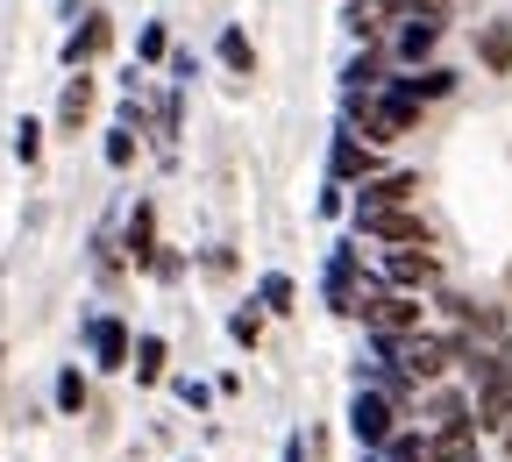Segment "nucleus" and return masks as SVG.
I'll list each match as a JSON object with an SVG mask.
<instances>
[{"instance_id": "7", "label": "nucleus", "mask_w": 512, "mask_h": 462, "mask_svg": "<svg viewBox=\"0 0 512 462\" xmlns=\"http://www.w3.org/2000/svg\"><path fill=\"white\" fill-rule=\"evenodd\" d=\"M406 356H413V370H420V377H434V370L448 363V349H441V342H413Z\"/></svg>"}, {"instance_id": "10", "label": "nucleus", "mask_w": 512, "mask_h": 462, "mask_svg": "<svg viewBox=\"0 0 512 462\" xmlns=\"http://www.w3.org/2000/svg\"><path fill=\"white\" fill-rule=\"evenodd\" d=\"M128 249H136V256H150V214H136V228H128Z\"/></svg>"}, {"instance_id": "11", "label": "nucleus", "mask_w": 512, "mask_h": 462, "mask_svg": "<svg viewBox=\"0 0 512 462\" xmlns=\"http://www.w3.org/2000/svg\"><path fill=\"white\" fill-rule=\"evenodd\" d=\"M413 93H427V100H434V93H448V72H427V79H413ZM413 93H406V100H413Z\"/></svg>"}, {"instance_id": "6", "label": "nucleus", "mask_w": 512, "mask_h": 462, "mask_svg": "<svg viewBox=\"0 0 512 462\" xmlns=\"http://www.w3.org/2000/svg\"><path fill=\"white\" fill-rule=\"evenodd\" d=\"M370 320H377V327H406V320H420V306H413V299H377Z\"/></svg>"}, {"instance_id": "5", "label": "nucleus", "mask_w": 512, "mask_h": 462, "mask_svg": "<svg viewBox=\"0 0 512 462\" xmlns=\"http://www.w3.org/2000/svg\"><path fill=\"white\" fill-rule=\"evenodd\" d=\"M484 64H491V72H512V29H505V22L484 29Z\"/></svg>"}, {"instance_id": "4", "label": "nucleus", "mask_w": 512, "mask_h": 462, "mask_svg": "<svg viewBox=\"0 0 512 462\" xmlns=\"http://www.w3.org/2000/svg\"><path fill=\"white\" fill-rule=\"evenodd\" d=\"M484 420H491V427L512 420V377H491V391H484Z\"/></svg>"}, {"instance_id": "3", "label": "nucleus", "mask_w": 512, "mask_h": 462, "mask_svg": "<svg viewBox=\"0 0 512 462\" xmlns=\"http://www.w3.org/2000/svg\"><path fill=\"white\" fill-rule=\"evenodd\" d=\"M86 107H93V79H72V86H64L57 121H64V128H79V121H86Z\"/></svg>"}, {"instance_id": "1", "label": "nucleus", "mask_w": 512, "mask_h": 462, "mask_svg": "<svg viewBox=\"0 0 512 462\" xmlns=\"http://www.w3.org/2000/svg\"><path fill=\"white\" fill-rule=\"evenodd\" d=\"M363 228L384 235V242H427V221L420 214H363Z\"/></svg>"}, {"instance_id": "8", "label": "nucleus", "mask_w": 512, "mask_h": 462, "mask_svg": "<svg viewBox=\"0 0 512 462\" xmlns=\"http://www.w3.org/2000/svg\"><path fill=\"white\" fill-rule=\"evenodd\" d=\"M392 271H399L406 285H427V278H434V263H427V256H399V263H392Z\"/></svg>"}, {"instance_id": "9", "label": "nucleus", "mask_w": 512, "mask_h": 462, "mask_svg": "<svg viewBox=\"0 0 512 462\" xmlns=\"http://www.w3.org/2000/svg\"><path fill=\"white\" fill-rule=\"evenodd\" d=\"M221 57H228V64H235V72H249V64H256V57H249V43H242V36H221Z\"/></svg>"}, {"instance_id": "2", "label": "nucleus", "mask_w": 512, "mask_h": 462, "mask_svg": "<svg viewBox=\"0 0 512 462\" xmlns=\"http://www.w3.org/2000/svg\"><path fill=\"white\" fill-rule=\"evenodd\" d=\"M356 434H363V441H384V434H392V413H384V399H356Z\"/></svg>"}]
</instances>
